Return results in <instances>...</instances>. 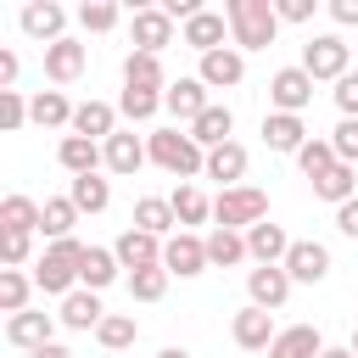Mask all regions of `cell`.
Here are the masks:
<instances>
[{
  "mask_svg": "<svg viewBox=\"0 0 358 358\" xmlns=\"http://www.w3.org/2000/svg\"><path fill=\"white\" fill-rule=\"evenodd\" d=\"M224 17H229V39H235V50H268L274 34H280V11H274V0H229Z\"/></svg>",
  "mask_w": 358,
  "mask_h": 358,
  "instance_id": "obj_1",
  "label": "cell"
},
{
  "mask_svg": "<svg viewBox=\"0 0 358 358\" xmlns=\"http://www.w3.org/2000/svg\"><path fill=\"white\" fill-rule=\"evenodd\" d=\"M84 252H90V246L73 241V235H67V241H50L45 257L34 263V285H39L45 296H73V291H78V263H84Z\"/></svg>",
  "mask_w": 358,
  "mask_h": 358,
  "instance_id": "obj_2",
  "label": "cell"
},
{
  "mask_svg": "<svg viewBox=\"0 0 358 358\" xmlns=\"http://www.w3.org/2000/svg\"><path fill=\"white\" fill-rule=\"evenodd\" d=\"M145 151H151V162H157L162 173H173V179L207 173V151L190 140V129H157V134L145 140Z\"/></svg>",
  "mask_w": 358,
  "mask_h": 358,
  "instance_id": "obj_3",
  "label": "cell"
},
{
  "mask_svg": "<svg viewBox=\"0 0 358 358\" xmlns=\"http://www.w3.org/2000/svg\"><path fill=\"white\" fill-rule=\"evenodd\" d=\"M347 62H352V45H347L341 34H313V39L302 45V62H296V67H302L313 84H324V78H330V84H341V78L352 73Z\"/></svg>",
  "mask_w": 358,
  "mask_h": 358,
  "instance_id": "obj_4",
  "label": "cell"
},
{
  "mask_svg": "<svg viewBox=\"0 0 358 358\" xmlns=\"http://www.w3.org/2000/svg\"><path fill=\"white\" fill-rule=\"evenodd\" d=\"M213 218H218V229H252V224H263L268 218V196L257 190V185H235V190H218L213 196Z\"/></svg>",
  "mask_w": 358,
  "mask_h": 358,
  "instance_id": "obj_5",
  "label": "cell"
},
{
  "mask_svg": "<svg viewBox=\"0 0 358 358\" xmlns=\"http://www.w3.org/2000/svg\"><path fill=\"white\" fill-rule=\"evenodd\" d=\"M162 268H168V274H179V280H196V274L207 268V241H201V235H190V229L168 235V241H162Z\"/></svg>",
  "mask_w": 358,
  "mask_h": 358,
  "instance_id": "obj_6",
  "label": "cell"
},
{
  "mask_svg": "<svg viewBox=\"0 0 358 358\" xmlns=\"http://www.w3.org/2000/svg\"><path fill=\"white\" fill-rule=\"evenodd\" d=\"M280 268L291 274V285H319L330 274V246L324 241H291V252H285Z\"/></svg>",
  "mask_w": 358,
  "mask_h": 358,
  "instance_id": "obj_7",
  "label": "cell"
},
{
  "mask_svg": "<svg viewBox=\"0 0 358 358\" xmlns=\"http://www.w3.org/2000/svg\"><path fill=\"white\" fill-rule=\"evenodd\" d=\"M229 336H235V347H241V352H268L280 330H274V313H268V308H252V302H246V308L235 313Z\"/></svg>",
  "mask_w": 358,
  "mask_h": 358,
  "instance_id": "obj_8",
  "label": "cell"
},
{
  "mask_svg": "<svg viewBox=\"0 0 358 358\" xmlns=\"http://www.w3.org/2000/svg\"><path fill=\"white\" fill-rule=\"evenodd\" d=\"M129 34H134V50L162 56V50L173 45V17H168L162 6H140V11H134V22H129Z\"/></svg>",
  "mask_w": 358,
  "mask_h": 358,
  "instance_id": "obj_9",
  "label": "cell"
},
{
  "mask_svg": "<svg viewBox=\"0 0 358 358\" xmlns=\"http://www.w3.org/2000/svg\"><path fill=\"white\" fill-rule=\"evenodd\" d=\"M268 101H274V112L302 117V106L313 101V78H308L302 67H280V73L268 78Z\"/></svg>",
  "mask_w": 358,
  "mask_h": 358,
  "instance_id": "obj_10",
  "label": "cell"
},
{
  "mask_svg": "<svg viewBox=\"0 0 358 358\" xmlns=\"http://www.w3.org/2000/svg\"><path fill=\"white\" fill-rule=\"evenodd\" d=\"M112 252H117V263H123L129 274H140V268H162V241L145 235V229H134V224L112 241Z\"/></svg>",
  "mask_w": 358,
  "mask_h": 358,
  "instance_id": "obj_11",
  "label": "cell"
},
{
  "mask_svg": "<svg viewBox=\"0 0 358 358\" xmlns=\"http://www.w3.org/2000/svg\"><path fill=\"white\" fill-rule=\"evenodd\" d=\"M56 324H62V319H50V313L28 308V313H11V319H6V341H11V347H22V352H39V347H50Z\"/></svg>",
  "mask_w": 358,
  "mask_h": 358,
  "instance_id": "obj_12",
  "label": "cell"
},
{
  "mask_svg": "<svg viewBox=\"0 0 358 358\" xmlns=\"http://www.w3.org/2000/svg\"><path fill=\"white\" fill-rule=\"evenodd\" d=\"M207 106H213V101H207V84H201V78H173V84L162 90V112H173L185 129H190Z\"/></svg>",
  "mask_w": 358,
  "mask_h": 358,
  "instance_id": "obj_13",
  "label": "cell"
},
{
  "mask_svg": "<svg viewBox=\"0 0 358 358\" xmlns=\"http://www.w3.org/2000/svg\"><path fill=\"white\" fill-rule=\"evenodd\" d=\"M246 296H252V308H280L285 296H291V274L280 268V263H263V268H246Z\"/></svg>",
  "mask_w": 358,
  "mask_h": 358,
  "instance_id": "obj_14",
  "label": "cell"
},
{
  "mask_svg": "<svg viewBox=\"0 0 358 358\" xmlns=\"http://www.w3.org/2000/svg\"><path fill=\"white\" fill-rule=\"evenodd\" d=\"M17 22H22V34H28V39H45V45L67 39V34H62V28H67V11H62L56 0H28Z\"/></svg>",
  "mask_w": 358,
  "mask_h": 358,
  "instance_id": "obj_15",
  "label": "cell"
},
{
  "mask_svg": "<svg viewBox=\"0 0 358 358\" xmlns=\"http://www.w3.org/2000/svg\"><path fill=\"white\" fill-rule=\"evenodd\" d=\"M84 67H90V50H84L78 39L45 45V78H50V84H73V78H84Z\"/></svg>",
  "mask_w": 358,
  "mask_h": 358,
  "instance_id": "obj_16",
  "label": "cell"
},
{
  "mask_svg": "<svg viewBox=\"0 0 358 358\" xmlns=\"http://www.w3.org/2000/svg\"><path fill=\"white\" fill-rule=\"evenodd\" d=\"M207 90H235L241 78H246V56L235 50V45H224V50H213V56H201V73H196Z\"/></svg>",
  "mask_w": 358,
  "mask_h": 358,
  "instance_id": "obj_17",
  "label": "cell"
},
{
  "mask_svg": "<svg viewBox=\"0 0 358 358\" xmlns=\"http://www.w3.org/2000/svg\"><path fill=\"white\" fill-rule=\"evenodd\" d=\"M224 28H229V17H224V11H196V17L179 28V39H185L190 50L213 56V50H224Z\"/></svg>",
  "mask_w": 358,
  "mask_h": 358,
  "instance_id": "obj_18",
  "label": "cell"
},
{
  "mask_svg": "<svg viewBox=\"0 0 358 358\" xmlns=\"http://www.w3.org/2000/svg\"><path fill=\"white\" fill-rule=\"evenodd\" d=\"M73 134L106 145V140L117 134V106H112V101H78V112H73Z\"/></svg>",
  "mask_w": 358,
  "mask_h": 358,
  "instance_id": "obj_19",
  "label": "cell"
},
{
  "mask_svg": "<svg viewBox=\"0 0 358 358\" xmlns=\"http://www.w3.org/2000/svg\"><path fill=\"white\" fill-rule=\"evenodd\" d=\"M56 162H62L73 179H84V173H95V168L106 162V151H101V140H84V134H62V145H56Z\"/></svg>",
  "mask_w": 358,
  "mask_h": 358,
  "instance_id": "obj_20",
  "label": "cell"
},
{
  "mask_svg": "<svg viewBox=\"0 0 358 358\" xmlns=\"http://www.w3.org/2000/svg\"><path fill=\"white\" fill-rule=\"evenodd\" d=\"M246 252H252V263H257V268H263V263H285L291 235H285L280 224H268V218H263V224H252V229H246Z\"/></svg>",
  "mask_w": 358,
  "mask_h": 358,
  "instance_id": "obj_21",
  "label": "cell"
},
{
  "mask_svg": "<svg viewBox=\"0 0 358 358\" xmlns=\"http://www.w3.org/2000/svg\"><path fill=\"white\" fill-rule=\"evenodd\" d=\"M73 101L62 95V90H39L34 101H28V123H39V129H73Z\"/></svg>",
  "mask_w": 358,
  "mask_h": 358,
  "instance_id": "obj_22",
  "label": "cell"
},
{
  "mask_svg": "<svg viewBox=\"0 0 358 358\" xmlns=\"http://www.w3.org/2000/svg\"><path fill=\"white\" fill-rule=\"evenodd\" d=\"M229 129H235V112L213 101V106H207V112L190 123V140H196L201 151H218V145H229Z\"/></svg>",
  "mask_w": 358,
  "mask_h": 358,
  "instance_id": "obj_23",
  "label": "cell"
},
{
  "mask_svg": "<svg viewBox=\"0 0 358 358\" xmlns=\"http://www.w3.org/2000/svg\"><path fill=\"white\" fill-rule=\"evenodd\" d=\"M263 145H268V151H291V157H296V151L308 145L302 117H291V112H268V117H263Z\"/></svg>",
  "mask_w": 358,
  "mask_h": 358,
  "instance_id": "obj_24",
  "label": "cell"
},
{
  "mask_svg": "<svg viewBox=\"0 0 358 358\" xmlns=\"http://www.w3.org/2000/svg\"><path fill=\"white\" fill-rule=\"evenodd\" d=\"M101 151H106V168H112V173H140V162H151L145 140H140V134H129V129H117Z\"/></svg>",
  "mask_w": 358,
  "mask_h": 358,
  "instance_id": "obj_25",
  "label": "cell"
},
{
  "mask_svg": "<svg viewBox=\"0 0 358 358\" xmlns=\"http://www.w3.org/2000/svg\"><path fill=\"white\" fill-rule=\"evenodd\" d=\"M67 330H101V319H106V308H101V296L95 291H73V296H62V313H56Z\"/></svg>",
  "mask_w": 358,
  "mask_h": 358,
  "instance_id": "obj_26",
  "label": "cell"
},
{
  "mask_svg": "<svg viewBox=\"0 0 358 358\" xmlns=\"http://www.w3.org/2000/svg\"><path fill=\"white\" fill-rule=\"evenodd\" d=\"M319 352H324V336L313 324H285L268 347V358H319Z\"/></svg>",
  "mask_w": 358,
  "mask_h": 358,
  "instance_id": "obj_27",
  "label": "cell"
},
{
  "mask_svg": "<svg viewBox=\"0 0 358 358\" xmlns=\"http://www.w3.org/2000/svg\"><path fill=\"white\" fill-rule=\"evenodd\" d=\"M123 84H134V90H168L173 78L162 73V56H151V50H129V56H123Z\"/></svg>",
  "mask_w": 358,
  "mask_h": 358,
  "instance_id": "obj_28",
  "label": "cell"
},
{
  "mask_svg": "<svg viewBox=\"0 0 358 358\" xmlns=\"http://www.w3.org/2000/svg\"><path fill=\"white\" fill-rule=\"evenodd\" d=\"M117 268H123V263H117L112 246H90L84 263H78V285H84V291H106V285L117 280Z\"/></svg>",
  "mask_w": 358,
  "mask_h": 358,
  "instance_id": "obj_29",
  "label": "cell"
},
{
  "mask_svg": "<svg viewBox=\"0 0 358 358\" xmlns=\"http://www.w3.org/2000/svg\"><path fill=\"white\" fill-rule=\"evenodd\" d=\"M45 224V207L34 201V196H6L0 201V229H11V235H34Z\"/></svg>",
  "mask_w": 358,
  "mask_h": 358,
  "instance_id": "obj_30",
  "label": "cell"
},
{
  "mask_svg": "<svg viewBox=\"0 0 358 358\" xmlns=\"http://www.w3.org/2000/svg\"><path fill=\"white\" fill-rule=\"evenodd\" d=\"M173 224L179 218H173V201L168 196H140L134 201V229H145V235L162 241V235H173Z\"/></svg>",
  "mask_w": 358,
  "mask_h": 358,
  "instance_id": "obj_31",
  "label": "cell"
},
{
  "mask_svg": "<svg viewBox=\"0 0 358 358\" xmlns=\"http://www.w3.org/2000/svg\"><path fill=\"white\" fill-rule=\"evenodd\" d=\"M252 252H246V235L241 229H218L213 224V235H207V263H218V268H235V263H246Z\"/></svg>",
  "mask_w": 358,
  "mask_h": 358,
  "instance_id": "obj_32",
  "label": "cell"
},
{
  "mask_svg": "<svg viewBox=\"0 0 358 358\" xmlns=\"http://www.w3.org/2000/svg\"><path fill=\"white\" fill-rule=\"evenodd\" d=\"M162 112V90H134V84H123V95H117V117H129V123H151Z\"/></svg>",
  "mask_w": 358,
  "mask_h": 358,
  "instance_id": "obj_33",
  "label": "cell"
},
{
  "mask_svg": "<svg viewBox=\"0 0 358 358\" xmlns=\"http://www.w3.org/2000/svg\"><path fill=\"white\" fill-rule=\"evenodd\" d=\"M246 173V145H218V151H207V179H224V190H235V179Z\"/></svg>",
  "mask_w": 358,
  "mask_h": 358,
  "instance_id": "obj_34",
  "label": "cell"
},
{
  "mask_svg": "<svg viewBox=\"0 0 358 358\" xmlns=\"http://www.w3.org/2000/svg\"><path fill=\"white\" fill-rule=\"evenodd\" d=\"M313 190H319L324 201H336V207H341V201H352V196H358V168H352V162H336L324 179H313Z\"/></svg>",
  "mask_w": 358,
  "mask_h": 358,
  "instance_id": "obj_35",
  "label": "cell"
},
{
  "mask_svg": "<svg viewBox=\"0 0 358 358\" xmlns=\"http://www.w3.org/2000/svg\"><path fill=\"white\" fill-rule=\"evenodd\" d=\"M67 196H73V207H78V213H106L112 185H106L101 173H84V179H73V185H67Z\"/></svg>",
  "mask_w": 358,
  "mask_h": 358,
  "instance_id": "obj_36",
  "label": "cell"
},
{
  "mask_svg": "<svg viewBox=\"0 0 358 358\" xmlns=\"http://www.w3.org/2000/svg\"><path fill=\"white\" fill-rule=\"evenodd\" d=\"M73 224H78V207H73V196H45V224H39V235H50V241H67V235H73Z\"/></svg>",
  "mask_w": 358,
  "mask_h": 358,
  "instance_id": "obj_37",
  "label": "cell"
},
{
  "mask_svg": "<svg viewBox=\"0 0 358 358\" xmlns=\"http://www.w3.org/2000/svg\"><path fill=\"white\" fill-rule=\"evenodd\" d=\"M95 341H101L106 352H123V347H134V341H140V324H134V313H106V319H101V330H95Z\"/></svg>",
  "mask_w": 358,
  "mask_h": 358,
  "instance_id": "obj_38",
  "label": "cell"
},
{
  "mask_svg": "<svg viewBox=\"0 0 358 358\" xmlns=\"http://www.w3.org/2000/svg\"><path fill=\"white\" fill-rule=\"evenodd\" d=\"M28 296H34V274L0 268V308H6V313H28Z\"/></svg>",
  "mask_w": 358,
  "mask_h": 358,
  "instance_id": "obj_39",
  "label": "cell"
},
{
  "mask_svg": "<svg viewBox=\"0 0 358 358\" xmlns=\"http://www.w3.org/2000/svg\"><path fill=\"white\" fill-rule=\"evenodd\" d=\"M336 162H341V157H336V145H330V140H308V145L296 151V168H302V179H324Z\"/></svg>",
  "mask_w": 358,
  "mask_h": 358,
  "instance_id": "obj_40",
  "label": "cell"
},
{
  "mask_svg": "<svg viewBox=\"0 0 358 358\" xmlns=\"http://www.w3.org/2000/svg\"><path fill=\"white\" fill-rule=\"evenodd\" d=\"M168 201H173V218H179V224H207V218H213V201H207L196 185H179Z\"/></svg>",
  "mask_w": 358,
  "mask_h": 358,
  "instance_id": "obj_41",
  "label": "cell"
},
{
  "mask_svg": "<svg viewBox=\"0 0 358 358\" xmlns=\"http://www.w3.org/2000/svg\"><path fill=\"white\" fill-rule=\"evenodd\" d=\"M73 17H78V28H84V34H106V28H117V17H123V11H117L112 0H84Z\"/></svg>",
  "mask_w": 358,
  "mask_h": 358,
  "instance_id": "obj_42",
  "label": "cell"
},
{
  "mask_svg": "<svg viewBox=\"0 0 358 358\" xmlns=\"http://www.w3.org/2000/svg\"><path fill=\"white\" fill-rule=\"evenodd\" d=\"M168 291V268H140V274H129V296L134 302H157Z\"/></svg>",
  "mask_w": 358,
  "mask_h": 358,
  "instance_id": "obj_43",
  "label": "cell"
},
{
  "mask_svg": "<svg viewBox=\"0 0 358 358\" xmlns=\"http://www.w3.org/2000/svg\"><path fill=\"white\" fill-rule=\"evenodd\" d=\"M330 145H336V157H341V162H352V168H358V117H341V123L330 129Z\"/></svg>",
  "mask_w": 358,
  "mask_h": 358,
  "instance_id": "obj_44",
  "label": "cell"
},
{
  "mask_svg": "<svg viewBox=\"0 0 358 358\" xmlns=\"http://www.w3.org/2000/svg\"><path fill=\"white\" fill-rule=\"evenodd\" d=\"M28 123V101L17 95V90H0V129L11 134V129H22Z\"/></svg>",
  "mask_w": 358,
  "mask_h": 358,
  "instance_id": "obj_45",
  "label": "cell"
},
{
  "mask_svg": "<svg viewBox=\"0 0 358 358\" xmlns=\"http://www.w3.org/2000/svg\"><path fill=\"white\" fill-rule=\"evenodd\" d=\"M28 252H34V235H11V229H0V257H6V268L28 263Z\"/></svg>",
  "mask_w": 358,
  "mask_h": 358,
  "instance_id": "obj_46",
  "label": "cell"
},
{
  "mask_svg": "<svg viewBox=\"0 0 358 358\" xmlns=\"http://www.w3.org/2000/svg\"><path fill=\"white\" fill-rule=\"evenodd\" d=\"M330 95H336V106H341V117H358V73H347V78H341V84H336Z\"/></svg>",
  "mask_w": 358,
  "mask_h": 358,
  "instance_id": "obj_47",
  "label": "cell"
},
{
  "mask_svg": "<svg viewBox=\"0 0 358 358\" xmlns=\"http://www.w3.org/2000/svg\"><path fill=\"white\" fill-rule=\"evenodd\" d=\"M274 11H280V22H308L313 0H274Z\"/></svg>",
  "mask_w": 358,
  "mask_h": 358,
  "instance_id": "obj_48",
  "label": "cell"
},
{
  "mask_svg": "<svg viewBox=\"0 0 358 358\" xmlns=\"http://www.w3.org/2000/svg\"><path fill=\"white\" fill-rule=\"evenodd\" d=\"M336 229H341V235H347V241H358V196H352V201H341V207H336Z\"/></svg>",
  "mask_w": 358,
  "mask_h": 358,
  "instance_id": "obj_49",
  "label": "cell"
},
{
  "mask_svg": "<svg viewBox=\"0 0 358 358\" xmlns=\"http://www.w3.org/2000/svg\"><path fill=\"white\" fill-rule=\"evenodd\" d=\"M330 17L341 28H358V0H330Z\"/></svg>",
  "mask_w": 358,
  "mask_h": 358,
  "instance_id": "obj_50",
  "label": "cell"
},
{
  "mask_svg": "<svg viewBox=\"0 0 358 358\" xmlns=\"http://www.w3.org/2000/svg\"><path fill=\"white\" fill-rule=\"evenodd\" d=\"M17 73H22V62H17L11 50H0V90H11V84H17Z\"/></svg>",
  "mask_w": 358,
  "mask_h": 358,
  "instance_id": "obj_51",
  "label": "cell"
},
{
  "mask_svg": "<svg viewBox=\"0 0 358 358\" xmlns=\"http://www.w3.org/2000/svg\"><path fill=\"white\" fill-rule=\"evenodd\" d=\"M28 358H73V352H67L62 341H50V347H39V352H28Z\"/></svg>",
  "mask_w": 358,
  "mask_h": 358,
  "instance_id": "obj_52",
  "label": "cell"
},
{
  "mask_svg": "<svg viewBox=\"0 0 358 358\" xmlns=\"http://www.w3.org/2000/svg\"><path fill=\"white\" fill-rule=\"evenodd\" d=\"M319 358H352V347H324Z\"/></svg>",
  "mask_w": 358,
  "mask_h": 358,
  "instance_id": "obj_53",
  "label": "cell"
},
{
  "mask_svg": "<svg viewBox=\"0 0 358 358\" xmlns=\"http://www.w3.org/2000/svg\"><path fill=\"white\" fill-rule=\"evenodd\" d=\"M157 358H190V352H185V347H162Z\"/></svg>",
  "mask_w": 358,
  "mask_h": 358,
  "instance_id": "obj_54",
  "label": "cell"
},
{
  "mask_svg": "<svg viewBox=\"0 0 358 358\" xmlns=\"http://www.w3.org/2000/svg\"><path fill=\"white\" fill-rule=\"evenodd\" d=\"M352 358H358V330H352Z\"/></svg>",
  "mask_w": 358,
  "mask_h": 358,
  "instance_id": "obj_55",
  "label": "cell"
}]
</instances>
